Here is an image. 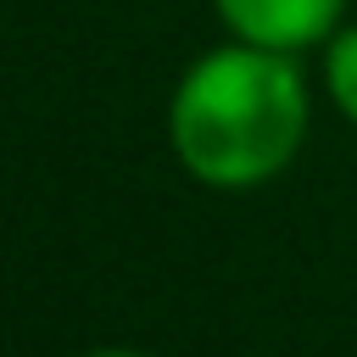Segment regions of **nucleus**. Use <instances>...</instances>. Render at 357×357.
Masks as SVG:
<instances>
[{
	"label": "nucleus",
	"instance_id": "1",
	"mask_svg": "<svg viewBox=\"0 0 357 357\" xmlns=\"http://www.w3.org/2000/svg\"><path fill=\"white\" fill-rule=\"evenodd\" d=\"M307 117L296 56L234 39L184 67L167 100V145L206 190H262L301 156Z\"/></svg>",
	"mask_w": 357,
	"mask_h": 357
},
{
	"label": "nucleus",
	"instance_id": "2",
	"mask_svg": "<svg viewBox=\"0 0 357 357\" xmlns=\"http://www.w3.org/2000/svg\"><path fill=\"white\" fill-rule=\"evenodd\" d=\"M212 11L234 39L301 56L340 28L346 0H212Z\"/></svg>",
	"mask_w": 357,
	"mask_h": 357
},
{
	"label": "nucleus",
	"instance_id": "3",
	"mask_svg": "<svg viewBox=\"0 0 357 357\" xmlns=\"http://www.w3.org/2000/svg\"><path fill=\"white\" fill-rule=\"evenodd\" d=\"M324 89L346 123H357V22L324 39Z\"/></svg>",
	"mask_w": 357,
	"mask_h": 357
},
{
	"label": "nucleus",
	"instance_id": "4",
	"mask_svg": "<svg viewBox=\"0 0 357 357\" xmlns=\"http://www.w3.org/2000/svg\"><path fill=\"white\" fill-rule=\"evenodd\" d=\"M78 357H151V351H134V346H95V351H78Z\"/></svg>",
	"mask_w": 357,
	"mask_h": 357
}]
</instances>
